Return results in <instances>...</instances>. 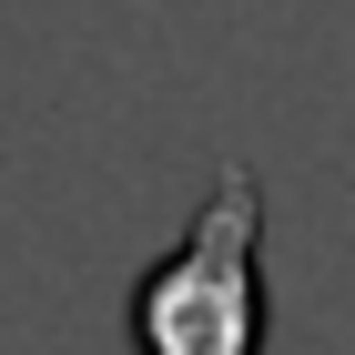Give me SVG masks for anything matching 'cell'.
<instances>
[{"label": "cell", "instance_id": "1", "mask_svg": "<svg viewBox=\"0 0 355 355\" xmlns=\"http://www.w3.org/2000/svg\"><path fill=\"white\" fill-rule=\"evenodd\" d=\"M132 355H264V193L244 163L203 193L183 254L132 284Z\"/></svg>", "mask_w": 355, "mask_h": 355}]
</instances>
